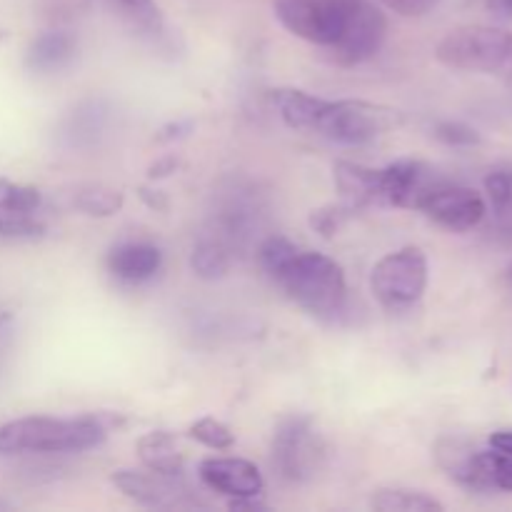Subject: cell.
I'll return each instance as SVG.
<instances>
[{
  "mask_svg": "<svg viewBox=\"0 0 512 512\" xmlns=\"http://www.w3.org/2000/svg\"><path fill=\"white\" fill-rule=\"evenodd\" d=\"M108 435V425L95 415L80 418H18L0 425V455H58V453H83L98 448Z\"/></svg>",
  "mask_w": 512,
  "mask_h": 512,
  "instance_id": "6da1fadb",
  "label": "cell"
},
{
  "mask_svg": "<svg viewBox=\"0 0 512 512\" xmlns=\"http://www.w3.org/2000/svg\"><path fill=\"white\" fill-rule=\"evenodd\" d=\"M278 283L290 300L315 318H333L345 303V273L333 258L300 250L280 273Z\"/></svg>",
  "mask_w": 512,
  "mask_h": 512,
  "instance_id": "7a4b0ae2",
  "label": "cell"
},
{
  "mask_svg": "<svg viewBox=\"0 0 512 512\" xmlns=\"http://www.w3.org/2000/svg\"><path fill=\"white\" fill-rule=\"evenodd\" d=\"M445 68L463 73H512V33L493 25H463L445 35L435 48Z\"/></svg>",
  "mask_w": 512,
  "mask_h": 512,
  "instance_id": "3957f363",
  "label": "cell"
},
{
  "mask_svg": "<svg viewBox=\"0 0 512 512\" xmlns=\"http://www.w3.org/2000/svg\"><path fill=\"white\" fill-rule=\"evenodd\" d=\"M403 115L368 100H325L315 133L340 145H365L398 128Z\"/></svg>",
  "mask_w": 512,
  "mask_h": 512,
  "instance_id": "277c9868",
  "label": "cell"
},
{
  "mask_svg": "<svg viewBox=\"0 0 512 512\" xmlns=\"http://www.w3.org/2000/svg\"><path fill=\"white\" fill-rule=\"evenodd\" d=\"M273 465L290 483H308L323 470L325 440L313 420L295 415L280 423L273 438Z\"/></svg>",
  "mask_w": 512,
  "mask_h": 512,
  "instance_id": "5b68a950",
  "label": "cell"
},
{
  "mask_svg": "<svg viewBox=\"0 0 512 512\" xmlns=\"http://www.w3.org/2000/svg\"><path fill=\"white\" fill-rule=\"evenodd\" d=\"M370 288L388 310L410 308L428 288V258L420 248H400L385 255L373 268Z\"/></svg>",
  "mask_w": 512,
  "mask_h": 512,
  "instance_id": "8992f818",
  "label": "cell"
},
{
  "mask_svg": "<svg viewBox=\"0 0 512 512\" xmlns=\"http://www.w3.org/2000/svg\"><path fill=\"white\" fill-rule=\"evenodd\" d=\"M385 35H388V20L373 0H345L343 30L330 45L333 60L343 68L365 63L380 53Z\"/></svg>",
  "mask_w": 512,
  "mask_h": 512,
  "instance_id": "52a82bcc",
  "label": "cell"
},
{
  "mask_svg": "<svg viewBox=\"0 0 512 512\" xmlns=\"http://www.w3.org/2000/svg\"><path fill=\"white\" fill-rule=\"evenodd\" d=\"M273 10L288 33L325 48L343 30L345 0H275Z\"/></svg>",
  "mask_w": 512,
  "mask_h": 512,
  "instance_id": "ba28073f",
  "label": "cell"
},
{
  "mask_svg": "<svg viewBox=\"0 0 512 512\" xmlns=\"http://www.w3.org/2000/svg\"><path fill=\"white\" fill-rule=\"evenodd\" d=\"M418 210H423L430 220L453 230V233H468L483 223L488 205L478 190L465 188V185L438 183L425 195Z\"/></svg>",
  "mask_w": 512,
  "mask_h": 512,
  "instance_id": "9c48e42d",
  "label": "cell"
},
{
  "mask_svg": "<svg viewBox=\"0 0 512 512\" xmlns=\"http://www.w3.org/2000/svg\"><path fill=\"white\" fill-rule=\"evenodd\" d=\"M113 483L125 498L135 500L148 508H175L183 503L188 488L180 480V475L155 473V470H118L113 475Z\"/></svg>",
  "mask_w": 512,
  "mask_h": 512,
  "instance_id": "30bf717a",
  "label": "cell"
},
{
  "mask_svg": "<svg viewBox=\"0 0 512 512\" xmlns=\"http://www.w3.org/2000/svg\"><path fill=\"white\" fill-rule=\"evenodd\" d=\"M198 473L210 490L230 498H258L263 493V475L243 458H208Z\"/></svg>",
  "mask_w": 512,
  "mask_h": 512,
  "instance_id": "8fae6325",
  "label": "cell"
},
{
  "mask_svg": "<svg viewBox=\"0 0 512 512\" xmlns=\"http://www.w3.org/2000/svg\"><path fill=\"white\" fill-rule=\"evenodd\" d=\"M383 175V203L395 208H420L425 195L435 188L430 168L420 160H398L380 170Z\"/></svg>",
  "mask_w": 512,
  "mask_h": 512,
  "instance_id": "7c38bea8",
  "label": "cell"
},
{
  "mask_svg": "<svg viewBox=\"0 0 512 512\" xmlns=\"http://www.w3.org/2000/svg\"><path fill=\"white\" fill-rule=\"evenodd\" d=\"M163 265V255L150 243H123L108 255L110 273L125 283H145Z\"/></svg>",
  "mask_w": 512,
  "mask_h": 512,
  "instance_id": "4fadbf2b",
  "label": "cell"
},
{
  "mask_svg": "<svg viewBox=\"0 0 512 512\" xmlns=\"http://www.w3.org/2000/svg\"><path fill=\"white\" fill-rule=\"evenodd\" d=\"M335 185L353 208L383 203V175H380V170L340 160V163H335Z\"/></svg>",
  "mask_w": 512,
  "mask_h": 512,
  "instance_id": "5bb4252c",
  "label": "cell"
},
{
  "mask_svg": "<svg viewBox=\"0 0 512 512\" xmlns=\"http://www.w3.org/2000/svg\"><path fill=\"white\" fill-rule=\"evenodd\" d=\"M78 43L65 30H48L30 43L25 63L35 73H58L75 58Z\"/></svg>",
  "mask_w": 512,
  "mask_h": 512,
  "instance_id": "9a60e30c",
  "label": "cell"
},
{
  "mask_svg": "<svg viewBox=\"0 0 512 512\" xmlns=\"http://www.w3.org/2000/svg\"><path fill=\"white\" fill-rule=\"evenodd\" d=\"M270 103L278 110V115L283 118L285 125L295 130H315L318 123V115L323 110L325 98L318 95H310L305 90L295 88H278L270 90Z\"/></svg>",
  "mask_w": 512,
  "mask_h": 512,
  "instance_id": "2e32d148",
  "label": "cell"
},
{
  "mask_svg": "<svg viewBox=\"0 0 512 512\" xmlns=\"http://www.w3.org/2000/svg\"><path fill=\"white\" fill-rule=\"evenodd\" d=\"M475 458H478V448L470 440L443 438L435 445V460L440 468L468 490H475Z\"/></svg>",
  "mask_w": 512,
  "mask_h": 512,
  "instance_id": "e0dca14e",
  "label": "cell"
},
{
  "mask_svg": "<svg viewBox=\"0 0 512 512\" xmlns=\"http://www.w3.org/2000/svg\"><path fill=\"white\" fill-rule=\"evenodd\" d=\"M138 455L148 470L165 475L183 473V453L178 448V440L165 430H153L138 440Z\"/></svg>",
  "mask_w": 512,
  "mask_h": 512,
  "instance_id": "ac0fdd59",
  "label": "cell"
},
{
  "mask_svg": "<svg viewBox=\"0 0 512 512\" xmlns=\"http://www.w3.org/2000/svg\"><path fill=\"white\" fill-rule=\"evenodd\" d=\"M475 490L512 493V455L500 450H478L475 458Z\"/></svg>",
  "mask_w": 512,
  "mask_h": 512,
  "instance_id": "d6986e66",
  "label": "cell"
},
{
  "mask_svg": "<svg viewBox=\"0 0 512 512\" xmlns=\"http://www.w3.org/2000/svg\"><path fill=\"white\" fill-rule=\"evenodd\" d=\"M378 512H440L443 503L430 498L428 493L420 490H405V488H385L378 490L370 500Z\"/></svg>",
  "mask_w": 512,
  "mask_h": 512,
  "instance_id": "ffe728a7",
  "label": "cell"
},
{
  "mask_svg": "<svg viewBox=\"0 0 512 512\" xmlns=\"http://www.w3.org/2000/svg\"><path fill=\"white\" fill-rule=\"evenodd\" d=\"M193 270L205 280H215V278H223L228 273L230 263H233V250L218 240L215 235H205L200 238V243L195 245L193 250Z\"/></svg>",
  "mask_w": 512,
  "mask_h": 512,
  "instance_id": "44dd1931",
  "label": "cell"
},
{
  "mask_svg": "<svg viewBox=\"0 0 512 512\" xmlns=\"http://www.w3.org/2000/svg\"><path fill=\"white\" fill-rule=\"evenodd\" d=\"M490 208L503 230H512V170H495L485 178Z\"/></svg>",
  "mask_w": 512,
  "mask_h": 512,
  "instance_id": "7402d4cb",
  "label": "cell"
},
{
  "mask_svg": "<svg viewBox=\"0 0 512 512\" xmlns=\"http://www.w3.org/2000/svg\"><path fill=\"white\" fill-rule=\"evenodd\" d=\"M75 208L83 210L85 215L108 218V215L118 213L123 208V193L113 188H105V185H88V188H83L75 195Z\"/></svg>",
  "mask_w": 512,
  "mask_h": 512,
  "instance_id": "603a6c76",
  "label": "cell"
},
{
  "mask_svg": "<svg viewBox=\"0 0 512 512\" xmlns=\"http://www.w3.org/2000/svg\"><path fill=\"white\" fill-rule=\"evenodd\" d=\"M298 253H300L298 245L290 243L288 238H283V235H270V238L260 245L258 258L265 273H268L273 280H278L280 273L293 263V258Z\"/></svg>",
  "mask_w": 512,
  "mask_h": 512,
  "instance_id": "cb8c5ba5",
  "label": "cell"
},
{
  "mask_svg": "<svg viewBox=\"0 0 512 512\" xmlns=\"http://www.w3.org/2000/svg\"><path fill=\"white\" fill-rule=\"evenodd\" d=\"M43 203V195L33 185H20L13 180H0V210L18 215H33Z\"/></svg>",
  "mask_w": 512,
  "mask_h": 512,
  "instance_id": "d4e9b609",
  "label": "cell"
},
{
  "mask_svg": "<svg viewBox=\"0 0 512 512\" xmlns=\"http://www.w3.org/2000/svg\"><path fill=\"white\" fill-rule=\"evenodd\" d=\"M190 438L203 443L210 450H230L235 445V433L215 418H200L190 425Z\"/></svg>",
  "mask_w": 512,
  "mask_h": 512,
  "instance_id": "484cf974",
  "label": "cell"
},
{
  "mask_svg": "<svg viewBox=\"0 0 512 512\" xmlns=\"http://www.w3.org/2000/svg\"><path fill=\"white\" fill-rule=\"evenodd\" d=\"M130 20L148 35H163V15L155 0H118Z\"/></svg>",
  "mask_w": 512,
  "mask_h": 512,
  "instance_id": "4316f807",
  "label": "cell"
},
{
  "mask_svg": "<svg viewBox=\"0 0 512 512\" xmlns=\"http://www.w3.org/2000/svg\"><path fill=\"white\" fill-rule=\"evenodd\" d=\"M43 235V225L33 215H18L0 210V238L3 240H30Z\"/></svg>",
  "mask_w": 512,
  "mask_h": 512,
  "instance_id": "83f0119b",
  "label": "cell"
},
{
  "mask_svg": "<svg viewBox=\"0 0 512 512\" xmlns=\"http://www.w3.org/2000/svg\"><path fill=\"white\" fill-rule=\"evenodd\" d=\"M353 210H355L353 205H328V208L315 210L310 223H313V228L318 230V233H323L325 238H330V235H335L340 228H343L345 220L353 215Z\"/></svg>",
  "mask_w": 512,
  "mask_h": 512,
  "instance_id": "f1b7e54d",
  "label": "cell"
},
{
  "mask_svg": "<svg viewBox=\"0 0 512 512\" xmlns=\"http://www.w3.org/2000/svg\"><path fill=\"white\" fill-rule=\"evenodd\" d=\"M435 138L445 145H453V148H473V145L480 143L478 130L465 123H455V120L440 123L435 128Z\"/></svg>",
  "mask_w": 512,
  "mask_h": 512,
  "instance_id": "f546056e",
  "label": "cell"
},
{
  "mask_svg": "<svg viewBox=\"0 0 512 512\" xmlns=\"http://www.w3.org/2000/svg\"><path fill=\"white\" fill-rule=\"evenodd\" d=\"M390 10L405 15V18H418V15L430 13L440 0H383Z\"/></svg>",
  "mask_w": 512,
  "mask_h": 512,
  "instance_id": "4dcf8cb0",
  "label": "cell"
},
{
  "mask_svg": "<svg viewBox=\"0 0 512 512\" xmlns=\"http://www.w3.org/2000/svg\"><path fill=\"white\" fill-rule=\"evenodd\" d=\"M490 448L512 455V430H498L490 435Z\"/></svg>",
  "mask_w": 512,
  "mask_h": 512,
  "instance_id": "1f68e13d",
  "label": "cell"
},
{
  "mask_svg": "<svg viewBox=\"0 0 512 512\" xmlns=\"http://www.w3.org/2000/svg\"><path fill=\"white\" fill-rule=\"evenodd\" d=\"M490 13L500 15V18H512V0H485Z\"/></svg>",
  "mask_w": 512,
  "mask_h": 512,
  "instance_id": "d6a6232c",
  "label": "cell"
},
{
  "mask_svg": "<svg viewBox=\"0 0 512 512\" xmlns=\"http://www.w3.org/2000/svg\"><path fill=\"white\" fill-rule=\"evenodd\" d=\"M508 275H510V280H512V265H510V273Z\"/></svg>",
  "mask_w": 512,
  "mask_h": 512,
  "instance_id": "836d02e7",
  "label": "cell"
}]
</instances>
